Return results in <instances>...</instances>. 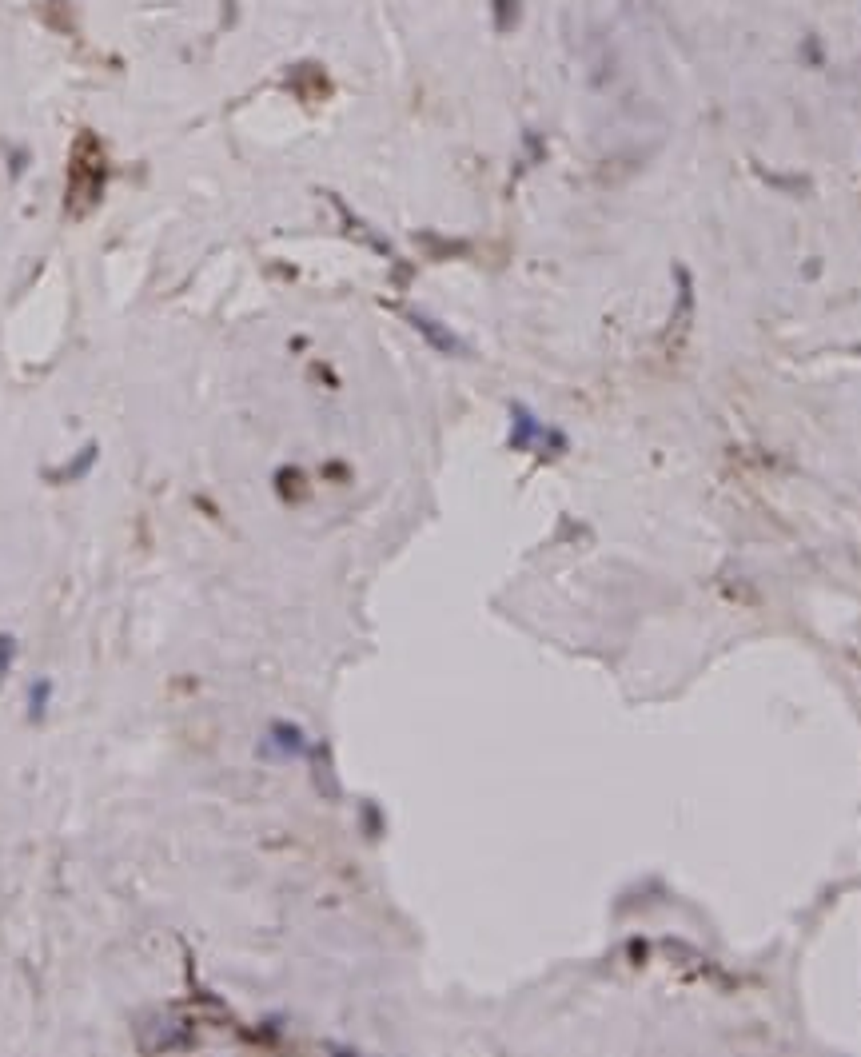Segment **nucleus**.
Listing matches in <instances>:
<instances>
[{
  "label": "nucleus",
  "instance_id": "nucleus-1",
  "mask_svg": "<svg viewBox=\"0 0 861 1057\" xmlns=\"http://www.w3.org/2000/svg\"><path fill=\"white\" fill-rule=\"evenodd\" d=\"M495 12H499V28H515L519 24V0H495Z\"/></svg>",
  "mask_w": 861,
  "mask_h": 1057
},
{
  "label": "nucleus",
  "instance_id": "nucleus-2",
  "mask_svg": "<svg viewBox=\"0 0 861 1057\" xmlns=\"http://www.w3.org/2000/svg\"><path fill=\"white\" fill-rule=\"evenodd\" d=\"M8 655H12V639H0V675L8 667Z\"/></svg>",
  "mask_w": 861,
  "mask_h": 1057
}]
</instances>
